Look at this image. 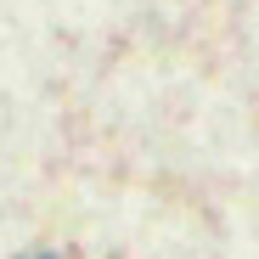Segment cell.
<instances>
[{
    "label": "cell",
    "mask_w": 259,
    "mask_h": 259,
    "mask_svg": "<svg viewBox=\"0 0 259 259\" xmlns=\"http://www.w3.org/2000/svg\"><path fill=\"white\" fill-rule=\"evenodd\" d=\"M34 259H51V253H34Z\"/></svg>",
    "instance_id": "obj_1"
}]
</instances>
